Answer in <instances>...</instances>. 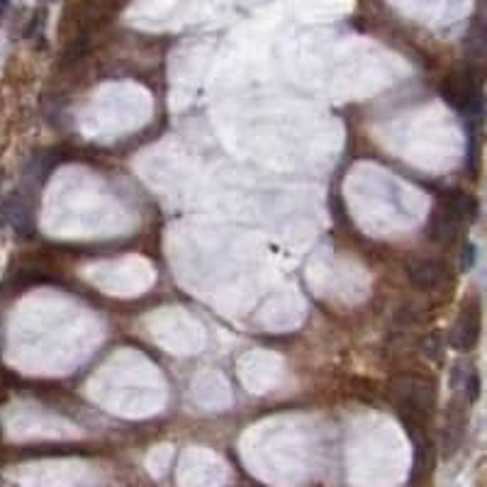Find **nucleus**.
<instances>
[{"instance_id": "obj_1", "label": "nucleus", "mask_w": 487, "mask_h": 487, "mask_svg": "<svg viewBox=\"0 0 487 487\" xmlns=\"http://www.w3.org/2000/svg\"><path fill=\"white\" fill-rule=\"evenodd\" d=\"M443 100L458 112H468L480 105V91L473 71H453L441 81Z\"/></svg>"}, {"instance_id": "obj_5", "label": "nucleus", "mask_w": 487, "mask_h": 487, "mask_svg": "<svg viewBox=\"0 0 487 487\" xmlns=\"http://www.w3.org/2000/svg\"><path fill=\"white\" fill-rule=\"evenodd\" d=\"M458 229H461V224L448 215L446 207H441V205L433 207L429 224H426V231H429V236L433 241H438V244L453 241V236L458 234Z\"/></svg>"}, {"instance_id": "obj_2", "label": "nucleus", "mask_w": 487, "mask_h": 487, "mask_svg": "<svg viewBox=\"0 0 487 487\" xmlns=\"http://www.w3.org/2000/svg\"><path fill=\"white\" fill-rule=\"evenodd\" d=\"M407 276H409V281L421 290H441L443 285L448 283L451 271L443 261L419 258V261H414V263H409Z\"/></svg>"}, {"instance_id": "obj_8", "label": "nucleus", "mask_w": 487, "mask_h": 487, "mask_svg": "<svg viewBox=\"0 0 487 487\" xmlns=\"http://www.w3.org/2000/svg\"><path fill=\"white\" fill-rule=\"evenodd\" d=\"M441 336L438 334H429V336H424V341H421V351H424V356H429V358L433 361H438L441 358Z\"/></svg>"}, {"instance_id": "obj_3", "label": "nucleus", "mask_w": 487, "mask_h": 487, "mask_svg": "<svg viewBox=\"0 0 487 487\" xmlns=\"http://www.w3.org/2000/svg\"><path fill=\"white\" fill-rule=\"evenodd\" d=\"M480 334V319L475 312H466L458 317V322L451 326V334H448V343L456 348V351H471L478 341Z\"/></svg>"}, {"instance_id": "obj_7", "label": "nucleus", "mask_w": 487, "mask_h": 487, "mask_svg": "<svg viewBox=\"0 0 487 487\" xmlns=\"http://www.w3.org/2000/svg\"><path fill=\"white\" fill-rule=\"evenodd\" d=\"M466 46L471 54H483V46H485V32H483V25H475L473 29H468V39H466Z\"/></svg>"}, {"instance_id": "obj_6", "label": "nucleus", "mask_w": 487, "mask_h": 487, "mask_svg": "<svg viewBox=\"0 0 487 487\" xmlns=\"http://www.w3.org/2000/svg\"><path fill=\"white\" fill-rule=\"evenodd\" d=\"M88 49H91V37H88L86 32L76 34V37L71 39V44L66 46V54H64V66H74V64H79L81 59L88 54Z\"/></svg>"}, {"instance_id": "obj_9", "label": "nucleus", "mask_w": 487, "mask_h": 487, "mask_svg": "<svg viewBox=\"0 0 487 487\" xmlns=\"http://www.w3.org/2000/svg\"><path fill=\"white\" fill-rule=\"evenodd\" d=\"M463 253H466V256H463V268L468 271L475 263V248L473 246H466V251H463Z\"/></svg>"}, {"instance_id": "obj_4", "label": "nucleus", "mask_w": 487, "mask_h": 487, "mask_svg": "<svg viewBox=\"0 0 487 487\" xmlns=\"http://www.w3.org/2000/svg\"><path fill=\"white\" fill-rule=\"evenodd\" d=\"M438 205L446 207V212L461 224V227L478 217V200H475L473 195L463 193V190H451V193L443 195Z\"/></svg>"}]
</instances>
